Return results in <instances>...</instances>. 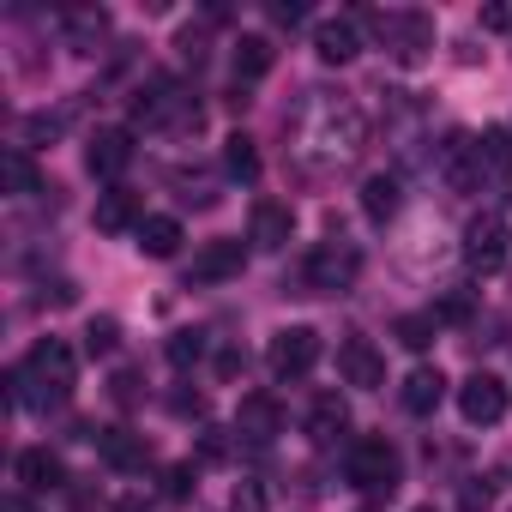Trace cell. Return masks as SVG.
Listing matches in <instances>:
<instances>
[{
    "instance_id": "cell-31",
    "label": "cell",
    "mask_w": 512,
    "mask_h": 512,
    "mask_svg": "<svg viewBox=\"0 0 512 512\" xmlns=\"http://www.w3.org/2000/svg\"><path fill=\"white\" fill-rule=\"evenodd\" d=\"M115 398L121 404H139V374H115Z\"/></svg>"
},
{
    "instance_id": "cell-21",
    "label": "cell",
    "mask_w": 512,
    "mask_h": 512,
    "mask_svg": "<svg viewBox=\"0 0 512 512\" xmlns=\"http://www.w3.org/2000/svg\"><path fill=\"white\" fill-rule=\"evenodd\" d=\"M223 175H229V181H260V151H253L247 133H235V139L223 145Z\"/></svg>"
},
{
    "instance_id": "cell-39",
    "label": "cell",
    "mask_w": 512,
    "mask_h": 512,
    "mask_svg": "<svg viewBox=\"0 0 512 512\" xmlns=\"http://www.w3.org/2000/svg\"><path fill=\"white\" fill-rule=\"evenodd\" d=\"M0 512H31V500L25 494H7V500H0Z\"/></svg>"
},
{
    "instance_id": "cell-22",
    "label": "cell",
    "mask_w": 512,
    "mask_h": 512,
    "mask_svg": "<svg viewBox=\"0 0 512 512\" xmlns=\"http://www.w3.org/2000/svg\"><path fill=\"white\" fill-rule=\"evenodd\" d=\"M103 37H109V13H73V19H67V43H73L79 55H91Z\"/></svg>"
},
{
    "instance_id": "cell-3",
    "label": "cell",
    "mask_w": 512,
    "mask_h": 512,
    "mask_svg": "<svg viewBox=\"0 0 512 512\" xmlns=\"http://www.w3.org/2000/svg\"><path fill=\"white\" fill-rule=\"evenodd\" d=\"M302 278H308L314 296H338V290H350V284L362 278V253H356L350 241H320V247L308 253Z\"/></svg>"
},
{
    "instance_id": "cell-40",
    "label": "cell",
    "mask_w": 512,
    "mask_h": 512,
    "mask_svg": "<svg viewBox=\"0 0 512 512\" xmlns=\"http://www.w3.org/2000/svg\"><path fill=\"white\" fill-rule=\"evenodd\" d=\"M416 512H434V506H416Z\"/></svg>"
},
{
    "instance_id": "cell-4",
    "label": "cell",
    "mask_w": 512,
    "mask_h": 512,
    "mask_svg": "<svg viewBox=\"0 0 512 512\" xmlns=\"http://www.w3.org/2000/svg\"><path fill=\"white\" fill-rule=\"evenodd\" d=\"M506 253H512V235H506V217L500 211H482V217L464 223V266L470 272H482V278L500 272Z\"/></svg>"
},
{
    "instance_id": "cell-24",
    "label": "cell",
    "mask_w": 512,
    "mask_h": 512,
    "mask_svg": "<svg viewBox=\"0 0 512 512\" xmlns=\"http://www.w3.org/2000/svg\"><path fill=\"white\" fill-rule=\"evenodd\" d=\"M205 350H211V338H205V332H169V344H163V356H169L175 368H193Z\"/></svg>"
},
{
    "instance_id": "cell-32",
    "label": "cell",
    "mask_w": 512,
    "mask_h": 512,
    "mask_svg": "<svg viewBox=\"0 0 512 512\" xmlns=\"http://www.w3.org/2000/svg\"><path fill=\"white\" fill-rule=\"evenodd\" d=\"M482 25H488V31H506V25H512V13H506V7H482Z\"/></svg>"
},
{
    "instance_id": "cell-41",
    "label": "cell",
    "mask_w": 512,
    "mask_h": 512,
    "mask_svg": "<svg viewBox=\"0 0 512 512\" xmlns=\"http://www.w3.org/2000/svg\"><path fill=\"white\" fill-rule=\"evenodd\" d=\"M362 512H374V506H362Z\"/></svg>"
},
{
    "instance_id": "cell-2",
    "label": "cell",
    "mask_w": 512,
    "mask_h": 512,
    "mask_svg": "<svg viewBox=\"0 0 512 512\" xmlns=\"http://www.w3.org/2000/svg\"><path fill=\"white\" fill-rule=\"evenodd\" d=\"M350 482H356L362 494H392V488L404 482L398 446H392L386 434H362V440L350 446Z\"/></svg>"
},
{
    "instance_id": "cell-23",
    "label": "cell",
    "mask_w": 512,
    "mask_h": 512,
    "mask_svg": "<svg viewBox=\"0 0 512 512\" xmlns=\"http://www.w3.org/2000/svg\"><path fill=\"white\" fill-rule=\"evenodd\" d=\"M392 332H398V344H404V350H428V344L440 338V314H398V326H392Z\"/></svg>"
},
{
    "instance_id": "cell-11",
    "label": "cell",
    "mask_w": 512,
    "mask_h": 512,
    "mask_svg": "<svg viewBox=\"0 0 512 512\" xmlns=\"http://www.w3.org/2000/svg\"><path fill=\"white\" fill-rule=\"evenodd\" d=\"M235 434H247V440H278L284 434V404L272 392H247L241 410H235Z\"/></svg>"
},
{
    "instance_id": "cell-28",
    "label": "cell",
    "mask_w": 512,
    "mask_h": 512,
    "mask_svg": "<svg viewBox=\"0 0 512 512\" xmlns=\"http://www.w3.org/2000/svg\"><path fill=\"white\" fill-rule=\"evenodd\" d=\"M193 482H199V470H193V464H169V470H163V494H169V500H187V494H193Z\"/></svg>"
},
{
    "instance_id": "cell-27",
    "label": "cell",
    "mask_w": 512,
    "mask_h": 512,
    "mask_svg": "<svg viewBox=\"0 0 512 512\" xmlns=\"http://www.w3.org/2000/svg\"><path fill=\"white\" fill-rule=\"evenodd\" d=\"M115 344H121V326H115V320H109V314H103V320H91V326H85V350H91V356H109V350H115Z\"/></svg>"
},
{
    "instance_id": "cell-10",
    "label": "cell",
    "mask_w": 512,
    "mask_h": 512,
    "mask_svg": "<svg viewBox=\"0 0 512 512\" xmlns=\"http://www.w3.org/2000/svg\"><path fill=\"white\" fill-rule=\"evenodd\" d=\"M247 235H253V247H290V235H296V211L284 205V199H253V223H247Z\"/></svg>"
},
{
    "instance_id": "cell-33",
    "label": "cell",
    "mask_w": 512,
    "mask_h": 512,
    "mask_svg": "<svg viewBox=\"0 0 512 512\" xmlns=\"http://www.w3.org/2000/svg\"><path fill=\"white\" fill-rule=\"evenodd\" d=\"M464 314H470V302H464V296H446V302H440V320H464Z\"/></svg>"
},
{
    "instance_id": "cell-1",
    "label": "cell",
    "mask_w": 512,
    "mask_h": 512,
    "mask_svg": "<svg viewBox=\"0 0 512 512\" xmlns=\"http://www.w3.org/2000/svg\"><path fill=\"white\" fill-rule=\"evenodd\" d=\"M356 25H374L380 43H386V55H392L398 67H422L428 49H434V19H428V13H368V19H356Z\"/></svg>"
},
{
    "instance_id": "cell-14",
    "label": "cell",
    "mask_w": 512,
    "mask_h": 512,
    "mask_svg": "<svg viewBox=\"0 0 512 512\" xmlns=\"http://www.w3.org/2000/svg\"><path fill=\"white\" fill-rule=\"evenodd\" d=\"M139 223H145V211H139V193L133 187H109L103 199H97V229L103 235H139Z\"/></svg>"
},
{
    "instance_id": "cell-12",
    "label": "cell",
    "mask_w": 512,
    "mask_h": 512,
    "mask_svg": "<svg viewBox=\"0 0 512 512\" xmlns=\"http://www.w3.org/2000/svg\"><path fill=\"white\" fill-rule=\"evenodd\" d=\"M314 55H320L326 67L356 61V55H362V25H356V19H320V25H314Z\"/></svg>"
},
{
    "instance_id": "cell-18",
    "label": "cell",
    "mask_w": 512,
    "mask_h": 512,
    "mask_svg": "<svg viewBox=\"0 0 512 512\" xmlns=\"http://www.w3.org/2000/svg\"><path fill=\"white\" fill-rule=\"evenodd\" d=\"M398 199H404V187L392 175H368L362 181V217L368 223H392L398 217Z\"/></svg>"
},
{
    "instance_id": "cell-17",
    "label": "cell",
    "mask_w": 512,
    "mask_h": 512,
    "mask_svg": "<svg viewBox=\"0 0 512 512\" xmlns=\"http://www.w3.org/2000/svg\"><path fill=\"white\" fill-rule=\"evenodd\" d=\"M229 61H235V79H241V85H253V79H266V73H272L278 49H272V37H241Z\"/></svg>"
},
{
    "instance_id": "cell-9",
    "label": "cell",
    "mask_w": 512,
    "mask_h": 512,
    "mask_svg": "<svg viewBox=\"0 0 512 512\" xmlns=\"http://www.w3.org/2000/svg\"><path fill=\"white\" fill-rule=\"evenodd\" d=\"M338 374H344V386L374 392V386H386V356H380L368 338H350V344L338 350Z\"/></svg>"
},
{
    "instance_id": "cell-16",
    "label": "cell",
    "mask_w": 512,
    "mask_h": 512,
    "mask_svg": "<svg viewBox=\"0 0 512 512\" xmlns=\"http://www.w3.org/2000/svg\"><path fill=\"white\" fill-rule=\"evenodd\" d=\"M398 398H404V410H410V416H434V410H440V398H446V374H440V368H416V374L404 380V392H398Z\"/></svg>"
},
{
    "instance_id": "cell-13",
    "label": "cell",
    "mask_w": 512,
    "mask_h": 512,
    "mask_svg": "<svg viewBox=\"0 0 512 512\" xmlns=\"http://www.w3.org/2000/svg\"><path fill=\"white\" fill-rule=\"evenodd\" d=\"M13 476H19L31 494H55V488L67 482V470H61V458H55L49 446H25V452L13 458Z\"/></svg>"
},
{
    "instance_id": "cell-26",
    "label": "cell",
    "mask_w": 512,
    "mask_h": 512,
    "mask_svg": "<svg viewBox=\"0 0 512 512\" xmlns=\"http://www.w3.org/2000/svg\"><path fill=\"white\" fill-rule=\"evenodd\" d=\"M476 157H482L488 169H512V133H506V127H488V133L476 139Z\"/></svg>"
},
{
    "instance_id": "cell-20",
    "label": "cell",
    "mask_w": 512,
    "mask_h": 512,
    "mask_svg": "<svg viewBox=\"0 0 512 512\" xmlns=\"http://www.w3.org/2000/svg\"><path fill=\"white\" fill-rule=\"evenodd\" d=\"M344 422H350L344 398H338V392H320V398H314V410H308V434H314V440H338V434H344Z\"/></svg>"
},
{
    "instance_id": "cell-29",
    "label": "cell",
    "mask_w": 512,
    "mask_h": 512,
    "mask_svg": "<svg viewBox=\"0 0 512 512\" xmlns=\"http://www.w3.org/2000/svg\"><path fill=\"white\" fill-rule=\"evenodd\" d=\"M61 133V115H31L25 121V139H55Z\"/></svg>"
},
{
    "instance_id": "cell-36",
    "label": "cell",
    "mask_w": 512,
    "mask_h": 512,
    "mask_svg": "<svg viewBox=\"0 0 512 512\" xmlns=\"http://www.w3.org/2000/svg\"><path fill=\"white\" fill-rule=\"evenodd\" d=\"M205 458H211V464L229 458V440H223V434H205Z\"/></svg>"
},
{
    "instance_id": "cell-6",
    "label": "cell",
    "mask_w": 512,
    "mask_h": 512,
    "mask_svg": "<svg viewBox=\"0 0 512 512\" xmlns=\"http://www.w3.org/2000/svg\"><path fill=\"white\" fill-rule=\"evenodd\" d=\"M458 410H464L470 428H494V422L506 416V380H494V374H470V380L458 386Z\"/></svg>"
},
{
    "instance_id": "cell-25",
    "label": "cell",
    "mask_w": 512,
    "mask_h": 512,
    "mask_svg": "<svg viewBox=\"0 0 512 512\" xmlns=\"http://www.w3.org/2000/svg\"><path fill=\"white\" fill-rule=\"evenodd\" d=\"M0 175H7V187H13L19 199H25V193H37V163H31V151H7Z\"/></svg>"
},
{
    "instance_id": "cell-15",
    "label": "cell",
    "mask_w": 512,
    "mask_h": 512,
    "mask_svg": "<svg viewBox=\"0 0 512 512\" xmlns=\"http://www.w3.org/2000/svg\"><path fill=\"white\" fill-rule=\"evenodd\" d=\"M97 446H103V464H115V470H145V458H151V440L133 428H103Z\"/></svg>"
},
{
    "instance_id": "cell-19",
    "label": "cell",
    "mask_w": 512,
    "mask_h": 512,
    "mask_svg": "<svg viewBox=\"0 0 512 512\" xmlns=\"http://www.w3.org/2000/svg\"><path fill=\"white\" fill-rule=\"evenodd\" d=\"M139 253H151V260H175V253H181V223L175 217H145L139 223Z\"/></svg>"
},
{
    "instance_id": "cell-30",
    "label": "cell",
    "mask_w": 512,
    "mask_h": 512,
    "mask_svg": "<svg viewBox=\"0 0 512 512\" xmlns=\"http://www.w3.org/2000/svg\"><path fill=\"white\" fill-rule=\"evenodd\" d=\"M169 410L175 416H205V398L199 392H169Z\"/></svg>"
},
{
    "instance_id": "cell-34",
    "label": "cell",
    "mask_w": 512,
    "mask_h": 512,
    "mask_svg": "<svg viewBox=\"0 0 512 512\" xmlns=\"http://www.w3.org/2000/svg\"><path fill=\"white\" fill-rule=\"evenodd\" d=\"M217 374L235 380V374H241V350H223V356H217Z\"/></svg>"
},
{
    "instance_id": "cell-35",
    "label": "cell",
    "mask_w": 512,
    "mask_h": 512,
    "mask_svg": "<svg viewBox=\"0 0 512 512\" xmlns=\"http://www.w3.org/2000/svg\"><path fill=\"white\" fill-rule=\"evenodd\" d=\"M235 512H260V488H235Z\"/></svg>"
},
{
    "instance_id": "cell-5",
    "label": "cell",
    "mask_w": 512,
    "mask_h": 512,
    "mask_svg": "<svg viewBox=\"0 0 512 512\" xmlns=\"http://www.w3.org/2000/svg\"><path fill=\"white\" fill-rule=\"evenodd\" d=\"M266 362H272L278 380H302V374L320 362V332H314V326H284V332L272 338Z\"/></svg>"
},
{
    "instance_id": "cell-7",
    "label": "cell",
    "mask_w": 512,
    "mask_h": 512,
    "mask_svg": "<svg viewBox=\"0 0 512 512\" xmlns=\"http://www.w3.org/2000/svg\"><path fill=\"white\" fill-rule=\"evenodd\" d=\"M127 163H133V133H127V127H97L91 145H85V169H91L97 181H115Z\"/></svg>"
},
{
    "instance_id": "cell-38",
    "label": "cell",
    "mask_w": 512,
    "mask_h": 512,
    "mask_svg": "<svg viewBox=\"0 0 512 512\" xmlns=\"http://www.w3.org/2000/svg\"><path fill=\"white\" fill-rule=\"evenodd\" d=\"M488 506V488H464V512H482Z\"/></svg>"
},
{
    "instance_id": "cell-37",
    "label": "cell",
    "mask_w": 512,
    "mask_h": 512,
    "mask_svg": "<svg viewBox=\"0 0 512 512\" xmlns=\"http://www.w3.org/2000/svg\"><path fill=\"white\" fill-rule=\"evenodd\" d=\"M272 19L278 25H302V7H296V0H290V7H272Z\"/></svg>"
},
{
    "instance_id": "cell-8",
    "label": "cell",
    "mask_w": 512,
    "mask_h": 512,
    "mask_svg": "<svg viewBox=\"0 0 512 512\" xmlns=\"http://www.w3.org/2000/svg\"><path fill=\"white\" fill-rule=\"evenodd\" d=\"M241 266H247V247L241 241H205L199 253H193V284H229V278H241Z\"/></svg>"
}]
</instances>
